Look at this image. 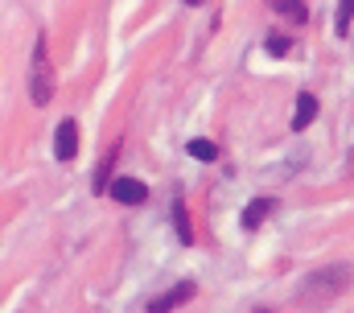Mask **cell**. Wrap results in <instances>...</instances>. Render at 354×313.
I'll list each match as a JSON object with an SVG mask.
<instances>
[{
	"instance_id": "obj_15",
	"label": "cell",
	"mask_w": 354,
	"mask_h": 313,
	"mask_svg": "<svg viewBox=\"0 0 354 313\" xmlns=\"http://www.w3.org/2000/svg\"><path fill=\"white\" fill-rule=\"evenodd\" d=\"M351 177H354V161H351Z\"/></svg>"
},
{
	"instance_id": "obj_8",
	"label": "cell",
	"mask_w": 354,
	"mask_h": 313,
	"mask_svg": "<svg viewBox=\"0 0 354 313\" xmlns=\"http://www.w3.org/2000/svg\"><path fill=\"white\" fill-rule=\"evenodd\" d=\"M115 156H120V145H111L107 156L99 161V169H95V194H107L111 190V169H115Z\"/></svg>"
},
{
	"instance_id": "obj_4",
	"label": "cell",
	"mask_w": 354,
	"mask_h": 313,
	"mask_svg": "<svg viewBox=\"0 0 354 313\" xmlns=\"http://www.w3.org/2000/svg\"><path fill=\"white\" fill-rule=\"evenodd\" d=\"M75 153H79V124L75 120H62L58 132H54V156L58 161H75Z\"/></svg>"
},
{
	"instance_id": "obj_1",
	"label": "cell",
	"mask_w": 354,
	"mask_h": 313,
	"mask_svg": "<svg viewBox=\"0 0 354 313\" xmlns=\"http://www.w3.org/2000/svg\"><path fill=\"white\" fill-rule=\"evenodd\" d=\"M351 280H354L351 264H326V268L309 272L305 285L297 289V310L317 313V310H326V305H334V301L351 289Z\"/></svg>"
},
{
	"instance_id": "obj_16",
	"label": "cell",
	"mask_w": 354,
	"mask_h": 313,
	"mask_svg": "<svg viewBox=\"0 0 354 313\" xmlns=\"http://www.w3.org/2000/svg\"><path fill=\"white\" fill-rule=\"evenodd\" d=\"M256 313H272V310H256Z\"/></svg>"
},
{
	"instance_id": "obj_2",
	"label": "cell",
	"mask_w": 354,
	"mask_h": 313,
	"mask_svg": "<svg viewBox=\"0 0 354 313\" xmlns=\"http://www.w3.org/2000/svg\"><path fill=\"white\" fill-rule=\"evenodd\" d=\"M54 95V71H50V50H46V33H37L33 54H29V99L37 107H46Z\"/></svg>"
},
{
	"instance_id": "obj_14",
	"label": "cell",
	"mask_w": 354,
	"mask_h": 313,
	"mask_svg": "<svg viewBox=\"0 0 354 313\" xmlns=\"http://www.w3.org/2000/svg\"><path fill=\"white\" fill-rule=\"evenodd\" d=\"M185 4H202V0H185Z\"/></svg>"
},
{
	"instance_id": "obj_3",
	"label": "cell",
	"mask_w": 354,
	"mask_h": 313,
	"mask_svg": "<svg viewBox=\"0 0 354 313\" xmlns=\"http://www.w3.org/2000/svg\"><path fill=\"white\" fill-rule=\"evenodd\" d=\"M194 293H198V285H194V280H181V285H174L169 293H161V297H153V301L145 305V313H174L177 305H185V301H189Z\"/></svg>"
},
{
	"instance_id": "obj_9",
	"label": "cell",
	"mask_w": 354,
	"mask_h": 313,
	"mask_svg": "<svg viewBox=\"0 0 354 313\" xmlns=\"http://www.w3.org/2000/svg\"><path fill=\"white\" fill-rule=\"evenodd\" d=\"M272 8L280 12V17H288V21H309V8H305V0H272Z\"/></svg>"
},
{
	"instance_id": "obj_11",
	"label": "cell",
	"mask_w": 354,
	"mask_h": 313,
	"mask_svg": "<svg viewBox=\"0 0 354 313\" xmlns=\"http://www.w3.org/2000/svg\"><path fill=\"white\" fill-rule=\"evenodd\" d=\"M185 149H189V156H194V161H218V149H214V141H202V136H198V141H189Z\"/></svg>"
},
{
	"instance_id": "obj_10",
	"label": "cell",
	"mask_w": 354,
	"mask_h": 313,
	"mask_svg": "<svg viewBox=\"0 0 354 313\" xmlns=\"http://www.w3.org/2000/svg\"><path fill=\"white\" fill-rule=\"evenodd\" d=\"M174 227H177V239L189 247L194 243V231H189V215H185V206H181V198L174 202Z\"/></svg>"
},
{
	"instance_id": "obj_7",
	"label": "cell",
	"mask_w": 354,
	"mask_h": 313,
	"mask_svg": "<svg viewBox=\"0 0 354 313\" xmlns=\"http://www.w3.org/2000/svg\"><path fill=\"white\" fill-rule=\"evenodd\" d=\"M272 211H276V198H256V202H248V206H243V227L256 231Z\"/></svg>"
},
{
	"instance_id": "obj_5",
	"label": "cell",
	"mask_w": 354,
	"mask_h": 313,
	"mask_svg": "<svg viewBox=\"0 0 354 313\" xmlns=\"http://www.w3.org/2000/svg\"><path fill=\"white\" fill-rule=\"evenodd\" d=\"M111 198L124 202V206H140V202L149 198V186L136 181V177H115V181H111Z\"/></svg>"
},
{
	"instance_id": "obj_13",
	"label": "cell",
	"mask_w": 354,
	"mask_h": 313,
	"mask_svg": "<svg viewBox=\"0 0 354 313\" xmlns=\"http://www.w3.org/2000/svg\"><path fill=\"white\" fill-rule=\"evenodd\" d=\"M288 50H292V42H288L284 33H272V37H268V54H272V58H284Z\"/></svg>"
},
{
	"instance_id": "obj_12",
	"label": "cell",
	"mask_w": 354,
	"mask_h": 313,
	"mask_svg": "<svg viewBox=\"0 0 354 313\" xmlns=\"http://www.w3.org/2000/svg\"><path fill=\"white\" fill-rule=\"evenodd\" d=\"M351 21H354V0H338V21H334V29H338V33H346V29H351Z\"/></svg>"
},
{
	"instance_id": "obj_6",
	"label": "cell",
	"mask_w": 354,
	"mask_h": 313,
	"mask_svg": "<svg viewBox=\"0 0 354 313\" xmlns=\"http://www.w3.org/2000/svg\"><path fill=\"white\" fill-rule=\"evenodd\" d=\"M317 120V99L309 95V91H301L297 95V116H292V132H305L309 124Z\"/></svg>"
}]
</instances>
